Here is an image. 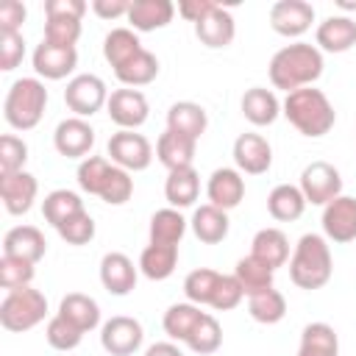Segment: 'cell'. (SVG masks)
Segmentation results:
<instances>
[{"label":"cell","mask_w":356,"mask_h":356,"mask_svg":"<svg viewBox=\"0 0 356 356\" xmlns=\"http://www.w3.org/2000/svg\"><path fill=\"white\" fill-rule=\"evenodd\" d=\"M314 22V6L306 0H278L270 6V28L278 36L298 39Z\"/></svg>","instance_id":"11"},{"label":"cell","mask_w":356,"mask_h":356,"mask_svg":"<svg viewBox=\"0 0 356 356\" xmlns=\"http://www.w3.org/2000/svg\"><path fill=\"white\" fill-rule=\"evenodd\" d=\"M106 111H108V120L120 128V131H136L139 125L147 122L150 117V106H147V97L139 92V89H114L108 95V103H106Z\"/></svg>","instance_id":"10"},{"label":"cell","mask_w":356,"mask_h":356,"mask_svg":"<svg viewBox=\"0 0 356 356\" xmlns=\"http://www.w3.org/2000/svg\"><path fill=\"white\" fill-rule=\"evenodd\" d=\"M234 275H236V281L242 284L245 295L250 298V295L264 292V289H270V286H273V275H275V270H273V267H267L264 261H259L256 256H250V253H248L245 259H239V261H236Z\"/></svg>","instance_id":"40"},{"label":"cell","mask_w":356,"mask_h":356,"mask_svg":"<svg viewBox=\"0 0 356 356\" xmlns=\"http://www.w3.org/2000/svg\"><path fill=\"white\" fill-rule=\"evenodd\" d=\"M250 256H256L259 261H264L267 267L278 270L289 261V239L281 228H261L256 231L253 242H250Z\"/></svg>","instance_id":"27"},{"label":"cell","mask_w":356,"mask_h":356,"mask_svg":"<svg viewBox=\"0 0 356 356\" xmlns=\"http://www.w3.org/2000/svg\"><path fill=\"white\" fill-rule=\"evenodd\" d=\"M100 284L108 295H117V298H125L134 292L136 286V267L134 261L120 253V250H108L103 259H100Z\"/></svg>","instance_id":"18"},{"label":"cell","mask_w":356,"mask_h":356,"mask_svg":"<svg viewBox=\"0 0 356 356\" xmlns=\"http://www.w3.org/2000/svg\"><path fill=\"white\" fill-rule=\"evenodd\" d=\"M81 39V19H67V17H50L44 22V42L61 44V47H75Z\"/></svg>","instance_id":"46"},{"label":"cell","mask_w":356,"mask_h":356,"mask_svg":"<svg viewBox=\"0 0 356 356\" xmlns=\"http://www.w3.org/2000/svg\"><path fill=\"white\" fill-rule=\"evenodd\" d=\"M39 195V181L36 175L19 170V172H8V175H0V197H3V206L8 214L19 217V214H28L33 200Z\"/></svg>","instance_id":"16"},{"label":"cell","mask_w":356,"mask_h":356,"mask_svg":"<svg viewBox=\"0 0 356 356\" xmlns=\"http://www.w3.org/2000/svg\"><path fill=\"white\" fill-rule=\"evenodd\" d=\"M58 231V236L67 242V245H89L92 239H95V220H92V214L83 209L81 214H75V217H70L64 225H58L56 228Z\"/></svg>","instance_id":"45"},{"label":"cell","mask_w":356,"mask_h":356,"mask_svg":"<svg viewBox=\"0 0 356 356\" xmlns=\"http://www.w3.org/2000/svg\"><path fill=\"white\" fill-rule=\"evenodd\" d=\"M31 61H33V70H36L39 78L61 81V78H67L78 67V50L75 47L50 44V42L42 39V44H36Z\"/></svg>","instance_id":"15"},{"label":"cell","mask_w":356,"mask_h":356,"mask_svg":"<svg viewBox=\"0 0 356 356\" xmlns=\"http://www.w3.org/2000/svg\"><path fill=\"white\" fill-rule=\"evenodd\" d=\"M139 50H145V47L139 42L136 31H131V28H111L103 39V56L114 70L122 67L125 61H131Z\"/></svg>","instance_id":"36"},{"label":"cell","mask_w":356,"mask_h":356,"mask_svg":"<svg viewBox=\"0 0 356 356\" xmlns=\"http://www.w3.org/2000/svg\"><path fill=\"white\" fill-rule=\"evenodd\" d=\"M281 114L309 139L325 136L337 122V111H334L331 100L325 97L323 89H314V86L289 92L281 103Z\"/></svg>","instance_id":"2"},{"label":"cell","mask_w":356,"mask_h":356,"mask_svg":"<svg viewBox=\"0 0 356 356\" xmlns=\"http://www.w3.org/2000/svg\"><path fill=\"white\" fill-rule=\"evenodd\" d=\"M81 211H83V200H81V195L72 192V189H53V192L44 195V200H42V214H44V220H47L53 228L64 225L70 217H75V214H81Z\"/></svg>","instance_id":"37"},{"label":"cell","mask_w":356,"mask_h":356,"mask_svg":"<svg viewBox=\"0 0 356 356\" xmlns=\"http://www.w3.org/2000/svg\"><path fill=\"white\" fill-rule=\"evenodd\" d=\"M106 153L111 156V164H117L128 172H142L153 161V145L147 142V136H142L136 131L111 134L108 145H106Z\"/></svg>","instance_id":"7"},{"label":"cell","mask_w":356,"mask_h":356,"mask_svg":"<svg viewBox=\"0 0 356 356\" xmlns=\"http://www.w3.org/2000/svg\"><path fill=\"white\" fill-rule=\"evenodd\" d=\"M267 211L278 222H295V220H300L303 211H306V197H303L300 186H295V184H278V186H273V192L267 195Z\"/></svg>","instance_id":"29"},{"label":"cell","mask_w":356,"mask_h":356,"mask_svg":"<svg viewBox=\"0 0 356 356\" xmlns=\"http://www.w3.org/2000/svg\"><path fill=\"white\" fill-rule=\"evenodd\" d=\"M44 253H47V239L36 225H14L3 236V256H14L36 264L44 259Z\"/></svg>","instance_id":"19"},{"label":"cell","mask_w":356,"mask_h":356,"mask_svg":"<svg viewBox=\"0 0 356 356\" xmlns=\"http://www.w3.org/2000/svg\"><path fill=\"white\" fill-rule=\"evenodd\" d=\"M92 11H95L100 19L128 17V11H131V0H92Z\"/></svg>","instance_id":"52"},{"label":"cell","mask_w":356,"mask_h":356,"mask_svg":"<svg viewBox=\"0 0 356 356\" xmlns=\"http://www.w3.org/2000/svg\"><path fill=\"white\" fill-rule=\"evenodd\" d=\"M248 314L261 325H275L286 314V298L275 286H270L264 292H256V295L248 298Z\"/></svg>","instance_id":"38"},{"label":"cell","mask_w":356,"mask_h":356,"mask_svg":"<svg viewBox=\"0 0 356 356\" xmlns=\"http://www.w3.org/2000/svg\"><path fill=\"white\" fill-rule=\"evenodd\" d=\"M64 103L72 111V117L86 120V117L97 114L108 103L106 81L100 75H92V72H81V75L70 78L67 89H64Z\"/></svg>","instance_id":"6"},{"label":"cell","mask_w":356,"mask_h":356,"mask_svg":"<svg viewBox=\"0 0 356 356\" xmlns=\"http://www.w3.org/2000/svg\"><path fill=\"white\" fill-rule=\"evenodd\" d=\"M314 42L320 53H345L356 44V22L345 14L325 17L314 31Z\"/></svg>","instance_id":"21"},{"label":"cell","mask_w":356,"mask_h":356,"mask_svg":"<svg viewBox=\"0 0 356 356\" xmlns=\"http://www.w3.org/2000/svg\"><path fill=\"white\" fill-rule=\"evenodd\" d=\"M53 145L64 159H86L95 145V128L81 117H67L53 131Z\"/></svg>","instance_id":"14"},{"label":"cell","mask_w":356,"mask_h":356,"mask_svg":"<svg viewBox=\"0 0 356 356\" xmlns=\"http://www.w3.org/2000/svg\"><path fill=\"white\" fill-rule=\"evenodd\" d=\"M214 6H217L214 0H181V3H178V14H181L186 22L195 25V22H200Z\"/></svg>","instance_id":"53"},{"label":"cell","mask_w":356,"mask_h":356,"mask_svg":"<svg viewBox=\"0 0 356 356\" xmlns=\"http://www.w3.org/2000/svg\"><path fill=\"white\" fill-rule=\"evenodd\" d=\"M172 17H175V6L170 0H131L128 22H131V31L136 33L167 28Z\"/></svg>","instance_id":"22"},{"label":"cell","mask_w":356,"mask_h":356,"mask_svg":"<svg viewBox=\"0 0 356 356\" xmlns=\"http://www.w3.org/2000/svg\"><path fill=\"white\" fill-rule=\"evenodd\" d=\"M323 53L317 50V44L309 42H292L286 47H281L273 58H270V83L275 89H284L286 95L303 86H312L320 75H323Z\"/></svg>","instance_id":"1"},{"label":"cell","mask_w":356,"mask_h":356,"mask_svg":"<svg viewBox=\"0 0 356 356\" xmlns=\"http://www.w3.org/2000/svg\"><path fill=\"white\" fill-rule=\"evenodd\" d=\"M47 108V89L39 78H17L3 100V117L14 131H31L42 122Z\"/></svg>","instance_id":"4"},{"label":"cell","mask_w":356,"mask_h":356,"mask_svg":"<svg viewBox=\"0 0 356 356\" xmlns=\"http://www.w3.org/2000/svg\"><path fill=\"white\" fill-rule=\"evenodd\" d=\"M220 345H222V328H220L217 317L203 314V317H200V323L195 325L192 337L186 339V348H189L192 353L211 356V353H217V350H220Z\"/></svg>","instance_id":"42"},{"label":"cell","mask_w":356,"mask_h":356,"mask_svg":"<svg viewBox=\"0 0 356 356\" xmlns=\"http://www.w3.org/2000/svg\"><path fill=\"white\" fill-rule=\"evenodd\" d=\"M195 36L200 39V44H206L211 50H220V47H228L234 42L236 22H234L231 11L217 3L200 22H195Z\"/></svg>","instance_id":"20"},{"label":"cell","mask_w":356,"mask_h":356,"mask_svg":"<svg viewBox=\"0 0 356 356\" xmlns=\"http://www.w3.org/2000/svg\"><path fill=\"white\" fill-rule=\"evenodd\" d=\"M189 228L203 245H217V242H222L228 236V228H231L228 211H222V209H217L211 203H203V206L195 209V214L189 220Z\"/></svg>","instance_id":"26"},{"label":"cell","mask_w":356,"mask_h":356,"mask_svg":"<svg viewBox=\"0 0 356 356\" xmlns=\"http://www.w3.org/2000/svg\"><path fill=\"white\" fill-rule=\"evenodd\" d=\"M245 298V289L242 284L236 281V275H220V284H217V292H214V300H211V309L217 312H228V309H236Z\"/></svg>","instance_id":"48"},{"label":"cell","mask_w":356,"mask_h":356,"mask_svg":"<svg viewBox=\"0 0 356 356\" xmlns=\"http://www.w3.org/2000/svg\"><path fill=\"white\" fill-rule=\"evenodd\" d=\"M242 117L250 122V125H273L281 114V103L275 97L273 89H264V86H250L245 95H242Z\"/></svg>","instance_id":"25"},{"label":"cell","mask_w":356,"mask_h":356,"mask_svg":"<svg viewBox=\"0 0 356 356\" xmlns=\"http://www.w3.org/2000/svg\"><path fill=\"white\" fill-rule=\"evenodd\" d=\"M25 58V39L22 33H0V70L11 72Z\"/></svg>","instance_id":"49"},{"label":"cell","mask_w":356,"mask_h":356,"mask_svg":"<svg viewBox=\"0 0 356 356\" xmlns=\"http://www.w3.org/2000/svg\"><path fill=\"white\" fill-rule=\"evenodd\" d=\"M178 264V248L175 245H147L139 256V270L150 281H164L175 273Z\"/></svg>","instance_id":"33"},{"label":"cell","mask_w":356,"mask_h":356,"mask_svg":"<svg viewBox=\"0 0 356 356\" xmlns=\"http://www.w3.org/2000/svg\"><path fill=\"white\" fill-rule=\"evenodd\" d=\"M195 150H197V142L189 139V136H184V134H175V131H164V134L156 139V156H159V161L167 167V172L192 167Z\"/></svg>","instance_id":"24"},{"label":"cell","mask_w":356,"mask_h":356,"mask_svg":"<svg viewBox=\"0 0 356 356\" xmlns=\"http://www.w3.org/2000/svg\"><path fill=\"white\" fill-rule=\"evenodd\" d=\"M234 164L245 175H264L273 167V147L261 134H239L234 139Z\"/></svg>","instance_id":"13"},{"label":"cell","mask_w":356,"mask_h":356,"mask_svg":"<svg viewBox=\"0 0 356 356\" xmlns=\"http://www.w3.org/2000/svg\"><path fill=\"white\" fill-rule=\"evenodd\" d=\"M142 323L128 314H117L100 325V345L108 356H134L142 348Z\"/></svg>","instance_id":"9"},{"label":"cell","mask_w":356,"mask_h":356,"mask_svg":"<svg viewBox=\"0 0 356 356\" xmlns=\"http://www.w3.org/2000/svg\"><path fill=\"white\" fill-rule=\"evenodd\" d=\"M58 314L67 317L75 328H81L83 334L86 331H95L100 325V306L95 298L83 295V292H70L61 298L58 303Z\"/></svg>","instance_id":"30"},{"label":"cell","mask_w":356,"mask_h":356,"mask_svg":"<svg viewBox=\"0 0 356 356\" xmlns=\"http://www.w3.org/2000/svg\"><path fill=\"white\" fill-rule=\"evenodd\" d=\"M206 312H200V306H195V303H172L167 312H164V320H161V325H164V334L170 337V342H184L186 345V339L192 337V331H195V325L200 323V317H203Z\"/></svg>","instance_id":"31"},{"label":"cell","mask_w":356,"mask_h":356,"mask_svg":"<svg viewBox=\"0 0 356 356\" xmlns=\"http://www.w3.org/2000/svg\"><path fill=\"white\" fill-rule=\"evenodd\" d=\"M114 75H117V81H120L122 86H128V89L147 86V83H153L156 75H159V58H156L150 50H139L131 61H125L122 67H117Z\"/></svg>","instance_id":"35"},{"label":"cell","mask_w":356,"mask_h":356,"mask_svg":"<svg viewBox=\"0 0 356 356\" xmlns=\"http://www.w3.org/2000/svg\"><path fill=\"white\" fill-rule=\"evenodd\" d=\"M36 275V264L25 261V259H14V256H3L0 259V286L3 289H19V286H31Z\"/></svg>","instance_id":"44"},{"label":"cell","mask_w":356,"mask_h":356,"mask_svg":"<svg viewBox=\"0 0 356 356\" xmlns=\"http://www.w3.org/2000/svg\"><path fill=\"white\" fill-rule=\"evenodd\" d=\"M145 356H184V353H181V348L175 342H153L145 350Z\"/></svg>","instance_id":"54"},{"label":"cell","mask_w":356,"mask_h":356,"mask_svg":"<svg viewBox=\"0 0 356 356\" xmlns=\"http://www.w3.org/2000/svg\"><path fill=\"white\" fill-rule=\"evenodd\" d=\"M298 356H339V337L328 323H309L300 331Z\"/></svg>","instance_id":"32"},{"label":"cell","mask_w":356,"mask_h":356,"mask_svg":"<svg viewBox=\"0 0 356 356\" xmlns=\"http://www.w3.org/2000/svg\"><path fill=\"white\" fill-rule=\"evenodd\" d=\"M44 317H47V298H44V292H39L33 286L11 289V292H6V298L0 303V325L11 334L31 331Z\"/></svg>","instance_id":"5"},{"label":"cell","mask_w":356,"mask_h":356,"mask_svg":"<svg viewBox=\"0 0 356 356\" xmlns=\"http://www.w3.org/2000/svg\"><path fill=\"white\" fill-rule=\"evenodd\" d=\"M337 6L342 11H356V0H337Z\"/></svg>","instance_id":"55"},{"label":"cell","mask_w":356,"mask_h":356,"mask_svg":"<svg viewBox=\"0 0 356 356\" xmlns=\"http://www.w3.org/2000/svg\"><path fill=\"white\" fill-rule=\"evenodd\" d=\"M334 259L328 239L320 234H303L289 256V278L298 289H323L331 281Z\"/></svg>","instance_id":"3"},{"label":"cell","mask_w":356,"mask_h":356,"mask_svg":"<svg viewBox=\"0 0 356 356\" xmlns=\"http://www.w3.org/2000/svg\"><path fill=\"white\" fill-rule=\"evenodd\" d=\"M186 220L178 209L167 206V209H159L153 217H150V242L153 245H181L184 234H186Z\"/></svg>","instance_id":"34"},{"label":"cell","mask_w":356,"mask_h":356,"mask_svg":"<svg viewBox=\"0 0 356 356\" xmlns=\"http://www.w3.org/2000/svg\"><path fill=\"white\" fill-rule=\"evenodd\" d=\"M28 161V145L14 136V134H6L0 139V175H8V172H19Z\"/></svg>","instance_id":"47"},{"label":"cell","mask_w":356,"mask_h":356,"mask_svg":"<svg viewBox=\"0 0 356 356\" xmlns=\"http://www.w3.org/2000/svg\"><path fill=\"white\" fill-rule=\"evenodd\" d=\"M200 195V175L195 167H184V170H172L167 172L164 181V197L172 209H189Z\"/></svg>","instance_id":"28"},{"label":"cell","mask_w":356,"mask_h":356,"mask_svg":"<svg viewBox=\"0 0 356 356\" xmlns=\"http://www.w3.org/2000/svg\"><path fill=\"white\" fill-rule=\"evenodd\" d=\"M206 197H209L211 206H217L222 211L236 209L242 203V197H245V178H242V172L234 170V167H217L209 175Z\"/></svg>","instance_id":"17"},{"label":"cell","mask_w":356,"mask_h":356,"mask_svg":"<svg viewBox=\"0 0 356 356\" xmlns=\"http://www.w3.org/2000/svg\"><path fill=\"white\" fill-rule=\"evenodd\" d=\"M206 125H209V117H206V108L200 103L178 100L167 108V131L184 134V136L197 142L206 134Z\"/></svg>","instance_id":"23"},{"label":"cell","mask_w":356,"mask_h":356,"mask_svg":"<svg viewBox=\"0 0 356 356\" xmlns=\"http://www.w3.org/2000/svg\"><path fill=\"white\" fill-rule=\"evenodd\" d=\"M298 186H300L306 203H312V206H328L334 197L342 195V175L328 161H312V164L303 167Z\"/></svg>","instance_id":"8"},{"label":"cell","mask_w":356,"mask_h":356,"mask_svg":"<svg viewBox=\"0 0 356 356\" xmlns=\"http://www.w3.org/2000/svg\"><path fill=\"white\" fill-rule=\"evenodd\" d=\"M323 236L337 242V245H348L356 239V197L350 195H339L334 197L328 206H323Z\"/></svg>","instance_id":"12"},{"label":"cell","mask_w":356,"mask_h":356,"mask_svg":"<svg viewBox=\"0 0 356 356\" xmlns=\"http://www.w3.org/2000/svg\"><path fill=\"white\" fill-rule=\"evenodd\" d=\"M220 275H222V273L209 270V267L192 270V273L184 278V295H186V300L195 303V306H211L214 292H217V284H220Z\"/></svg>","instance_id":"41"},{"label":"cell","mask_w":356,"mask_h":356,"mask_svg":"<svg viewBox=\"0 0 356 356\" xmlns=\"http://www.w3.org/2000/svg\"><path fill=\"white\" fill-rule=\"evenodd\" d=\"M86 14L83 0H47L44 3V17H67V19H81Z\"/></svg>","instance_id":"51"},{"label":"cell","mask_w":356,"mask_h":356,"mask_svg":"<svg viewBox=\"0 0 356 356\" xmlns=\"http://www.w3.org/2000/svg\"><path fill=\"white\" fill-rule=\"evenodd\" d=\"M44 339H47V345L56 348V350H75V348L81 345V339H83V331L75 328L67 317H61V314L56 312V314L47 320Z\"/></svg>","instance_id":"43"},{"label":"cell","mask_w":356,"mask_h":356,"mask_svg":"<svg viewBox=\"0 0 356 356\" xmlns=\"http://www.w3.org/2000/svg\"><path fill=\"white\" fill-rule=\"evenodd\" d=\"M28 11L19 0H3L0 3V33H19Z\"/></svg>","instance_id":"50"},{"label":"cell","mask_w":356,"mask_h":356,"mask_svg":"<svg viewBox=\"0 0 356 356\" xmlns=\"http://www.w3.org/2000/svg\"><path fill=\"white\" fill-rule=\"evenodd\" d=\"M114 167L106 156H86L81 164H78V186L89 195H103V189L108 186L111 175H114Z\"/></svg>","instance_id":"39"}]
</instances>
